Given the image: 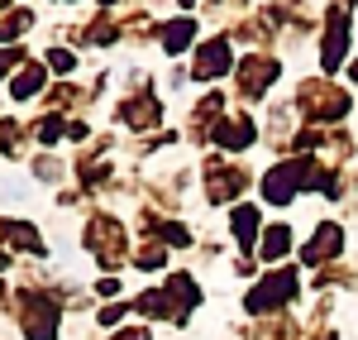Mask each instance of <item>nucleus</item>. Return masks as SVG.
Here are the masks:
<instances>
[{
    "instance_id": "1",
    "label": "nucleus",
    "mask_w": 358,
    "mask_h": 340,
    "mask_svg": "<svg viewBox=\"0 0 358 340\" xmlns=\"http://www.w3.org/2000/svg\"><path fill=\"white\" fill-rule=\"evenodd\" d=\"M187 29H192V25H172V34H167V48H182V43H187Z\"/></svg>"
}]
</instances>
